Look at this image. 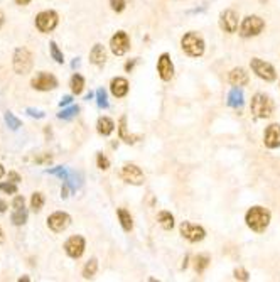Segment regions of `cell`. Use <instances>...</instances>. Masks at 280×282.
Listing matches in <instances>:
<instances>
[{
    "label": "cell",
    "mask_w": 280,
    "mask_h": 282,
    "mask_svg": "<svg viewBox=\"0 0 280 282\" xmlns=\"http://www.w3.org/2000/svg\"><path fill=\"white\" fill-rule=\"evenodd\" d=\"M110 4H112V9L115 12H122L125 9V0H112Z\"/></svg>",
    "instance_id": "8d00e7d4"
},
{
    "label": "cell",
    "mask_w": 280,
    "mask_h": 282,
    "mask_svg": "<svg viewBox=\"0 0 280 282\" xmlns=\"http://www.w3.org/2000/svg\"><path fill=\"white\" fill-rule=\"evenodd\" d=\"M181 44H183L184 53L192 56V57H199L204 53V41L199 34H196V32L186 34V36L183 37V41H181Z\"/></svg>",
    "instance_id": "3957f363"
},
{
    "label": "cell",
    "mask_w": 280,
    "mask_h": 282,
    "mask_svg": "<svg viewBox=\"0 0 280 282\" xmlns=\"http://www.w3.org/2000/svg\"><path fill=\"white\" fill-rule=\"evenodd\" d=\"M157 71H159V76L164 79V82H169L174 76V66L171 61V56L167 53L161 54L159 61H157Z\"/></svg>",
    "instance_id": "5bb4252c"
},
{
    "label": "cell",
    "mask_w": 280,
    "mask_h": 282,
    "mask_svg": "<svg viewBox=\"0 0 280 282\" xmlns=\"http://www.w3.org/2000/svg\"><path fill=\"white\" fill-rule=\"evenodd\" d=\"M230 83L233 86H243L248 83V73L243 70V68H235L230 73Z\"/></svg>",
    "instance_id": "d6986e66"
},
{
    "label": "cell",
    "mask_w": 280,
    "mask_h": 282,
    "mask_svg": "<svg viewBox=\"0 0 280 282\" xmlns=\"http://www.w3.org/2000/svg\"><path fill=\"white\" fill-rule=\"evenodd\" d=\"M2 24H4V14L0 12V27H2Z\"/></svg>",
    "instance_id": "bcb514c9"
},
{
    "label": "cell",
    "mask_w": 280,
    "mask_h": 282,
    "mask_svg": "<svg viewBox=\"0 0 280 282\" xmlns=\"http://www.w3.org/2000/svg\"><path fill=\"white\" fill-rule=\"evenodd\" d=\"M0 189L5 193H10V194H14L17 193V186L15 184H9V183H0Z\"/></svg>",
    "instance_id": "d590c367"
},
{
    "label": "cell",
    "mask_w": 280,
    "mask_h": 282,
    "mask_svg": "<svg viewBox=\"0 0 280 282\" xmlns=\"http://www.w3.org/2000/svg\"><path fill=\"white\" fill-rule=\"evenodd\" d=\"M31 206L34 211H39L41 208L44 206V196L43 193H34L32 198H31Z\"/></svg>",
    "instance_id": "83f0119b"
},
{
    "label": "cell",
    "mask_w": 280,
    "mask_h": 282,
    "mask_svg": "<svg viewBox=\"0 0 280 282\" xmlns=\"http://www.w3.org/2000/svg\"><path fill=\"white\" fill-rule=\"evenodd\" d=\"M32 68V54L29 49L19 48L14 54V70L17 74H27Z\"/></svg>",
    "instance_id": "5b68a950"
},
{
    "label": "cell",
    "mask_w": 280,
    "mask_h": 282,
    "mask_svg": "<svg viewBox=\"0 0 280 282\" xmlns=\"http://www.w3.org/2000/svg\"><path fill=\"white\" fill-rule=\"evenodd\" d=\"M5 122H7V125H9V127L12 129V130H17V129L21 127V120L15 118L12 112H7V113H5Z\"/></svg>",
    "instance_id": "f546056e"
},
{
    "label": "cell",
    "mask_w": 280,
    "mask_h": 282,
    "mask_svg": "<svg viewBox=\"0 0 280 282\" xmlns=\"http://www.w3.org/2000/svg\"><path fill=\"white\" fill-rule=\"evenodd\" d=\"M15 2L19 4V5H26V4H29V2H31V0H15Z\"/></svg>",
    "instance_id": "ee69618b"
},
{
    "label": "cell",
    "mask_w": 280,
    "mask_h": 282,
    "mask_svg": "<svg viewBox=\"0 0 280 282\" xmlns=\"http://www.w3.org/2000/svg\"><path fill=\"white\" fill-rule=\"evenodd\" d=\"M12 223L17 227H21V225H24L26 220H27V211L24 208V198L22 196H17L14 199V203H12Z\"/></svg>",
    "instance_id": "9a60e30c"
},
{
    "label": "cell",
    "mask_w": 280,
    "mask_h": 282,
    "mask_svg": "<svg viewBox=\"0 0 280 282\" xmlns=\"http://www.w3.org/2000/svg\"><path fill=\"white\" fill-rule=\"evenodd\" d=\"M27 113L31 115V117H36V118H43L44 113L41 110H36V108H27Z\"/></svg>",
    "instance_id": "f35d334b"
},
{
    "label": "cell",
    "mask_w": 280,
    "mask_h": 282,
    "mask_svg": "<svg viewBox=\"0 0 280 282\" xmlns=\"http://www.w3.org/2000/svg\"><path fill=\"white\" fill-rule=\"evenodd\" d=\"M235 277L240 280H248V272L245 269H236L235 270Z\"/></svg>",
    "instance_id": "74e56055"
},
{
    "label": "cell",
    "mask_w": 280,
    "mask_h": 282,
    "mask_svg": "<svg viewBox=\"0 0 280 282\" xmlns=\"http://www.w3.org/2000/svg\"><path fill=\"white\" fill-rule=\"evenodd\" d=\"M110 48H112V53L115 56H122L127 53L128 48H130V39H128L125 32L118 31L112 37V41H110Z\"/></svg>",
    "instance_id": "30bf717a"
},
{
    "label": "cell",
    "mask_w": 280,
    "mask_h": 282,
    "mask_svg": "<svg viewBox=\"0 0 280 282\" xmlns=\"http://www.w3.org/2000/svg\"><path fill=\"white\" fill-rule=\"evenodd\" d=\"M57 86V79L49 73H39L36 78L32 79V88L39 91H48Z\"/></svg>",
    "instance_id": "4fadbf2b"
},
{
    "label": "cell",
    "mask_w": 280,
    "mask_h": 282,
    "mask_svg": "<svg viewBox=\"0 0 280 282\" xmlns=\"http://www.w3.org/2000/svg\"><path fill=\"white\" fill-rule=\"evenodd\" d=\"M49 174H54V176H59L63 181H66L68 177H69V174H68V171H66V168H54V169H49L48 171Z\"/></svg>",
    "instance_id": "d6a6232c"
},
{
    "label": "cell",
    "mask_w": 280,
    "mask_h": 282,
    "mask_svg": "<svg viewBox=\"0 0 280 282\" xmlns=\"http://www.w3.org/2000/svg\"><path fill=\"white\" fill-rule=\"evenodd\" d=\"M4 240V233H2V230H0V241Z\"/></svg>",
    "instance_id": "c3c4849f"
},
{
    "label": "cell",
    "mask_w": 280,
    "mask_h": 282,
    "mask_svg": "<svg viewBox=\"0 0 280 282\" xmlns=\"http://www.w3.org/2000/svg\"><path fill=\"white\" fill-rule=\"evenodd\" d=\"M36 26L41 32H51L57 26V14L54 10H44L36 17Z\"/></svg>",
    "instance_id": "ba28073f"
},
{
    "label": "cell",
    "mask_w": 280,
    "mask_h": 282,
    "mask_svg": "<svg viewBox=\"0 0 280 282\" xmlns=\"http://www.w3.org/2000/svg\"><path fill=\"white\" fill-rule=\"evenodd\" d=\"M133 65H135V61H132V63H127V65H125V70H127V71H130L132 68H133Z\"/></svg>",
    "instance_id": "7bdbcfd3"
},
{
    "label": "cell",
    "mask_w": 280,
    "mask_h": 282,
    "mask_svg": "<svg viewBox=\"0 0 280 282\" xmlns=\"http://www.w3.org/2000/svg\"><path fill=\"white\" fill-rule=\"evenodd\" d=\"M252 112L256 118H268L273 113V102L264 93H256L252 98Z\"/></svg>",
    "instance_id": "7a4b0ae2"
},
{
    "label": "cell",
    "mask_w": 280,
    "mask_h": 282,
    "mask_svg": "<svg viewBox=\"0 0 280 282\" xmlns=\"http://www.w3.org/2000/svg\"><path fill=\"white\" fill-rule=\"evenodd\" d=\"M64 250H66V254L73 258L81 257L85 252V238L79 237V235H74V237H71L66 244H64Z\"/></svg>",
    "instance_id": "7c38bea8"
},
{
    "label": "cell",
    "mask_w": 280,
    "mask_h": 282,
    "mask_svg": "<svg viewBox=\"0 0 280 282\" xmlns=\"http://www.w3.org/2000/svg\"><path fill=\"white\" fill-rule=\"evenodd\" d=\"M96 269H98V262L95 260V258H91V260L86 264L85 269H83V277L85 279H91L93 275L96 274Z\"/></svg>",
    "instance_id": "4316f807"
},
{
    "label": "cell",
    "mask_w": 280,
    "mask_h": 282,
    "mask_svg": "<svg viewBox=\"0 0 280 282\" xmlns=\"http://www.w3.org/2000/svg\"><path fill=\"white\" fill-rule=\"evenodd\" d=\"M118 130H120V139L125 140L127 144H133V142L138 139V137H133V135H128L127 134V118L125 117L120 118V127H118Z\"/></svg>",
    "instance_id": "d4e9b609"
},
{
    "label": "cell",
    "mask_w": 280,
    "mask_h": 282,
    "mask_svg": "<svg viewBox=\"0 0 280 282\" xmlns=\"http://www.w3.org/2000/svg\"><path fill=\"white\" fill-rule=\"evenodd\" d=\"M96 127H98V132H100L102 135H110V134L113 132V129H115V124H113L112 118L102 117L100 120H98Z\"/></svg>",
    "instance_id": "7402d4cb"
},
{
    "label": "cell",
    "mask_w": 280,
    "mask_h": 282,
    "mask_svg": "<svg viewBox=\"0 0 280 282\" xmlns=\"http://www.w3.org/2000/svg\"><path fill=\"white\" fill-rule=\"evenodd\" d=\"M118 218H120V223H122V227H124L125 232H130V230L133 228V221H132L130 213H128L127 210H124V208H120L118 210Z\"/></svg>",
    "instance_id": "cb8c5ba5"
},
{
    "label": "cell",
    "mask_w": 280,
    "mask_h": 282,
    "mask_svg": "<svg viewBox=\"0 0 280 282\" xmlns=\"http://www.w3.org/2000/svg\"><path fill=\"white\" fill-rule=\"evenodd\" d=\"M78 110H79V108H78L76 105H73V107H69V108H64V110H63L59 115H57V117H59V118H64V120H69V118H73L74 115L78 113Z\"/></svg>",
    "instance_id": "4dcf8cb0"
},
{
    "label": "cell",
    "mask_w": 280,
    "mask_h": 282,
    "mask_svg": "<svg viewBox=\"0 0 280 282\" xmlns=\"http://www.w3.org/2000/svg\"><path fill=\"white\" fill-rule=\"evenodd\" d=\"M264 142L268 149H277L280 147V125L278 124H272L268 125L264 135Z\"/></svg>",
    "instance_id": "2e32d148"
},
{
    "label": "cell",
    "mask_w": 280,
    "mask_h": 282,
    "mask_svg": "<svg viewBox=\"0 0 280 282\" xmlns=\"http://www.w3.org/2000/svg\"><path fill=\"white\" fill-rule=\"evenodd\" d=\"M4 174H5V169L2 168V164H0V177H2Z\"/></svg>",
    "instance_id": "f6af8a7d"
},
{
    "label": "cell",
    "mask_w": 280,
    "mask_h": 282,
    "mask_svg": "<svg viewBox=\"0 0 280 282\" xmlns=\"http://www.w3.org/2000/svg\"><path fill=\"white\" fill-rule=\"evenodd\" d=\"M110 88H112V93L116 98H122V96H125L128 93V82L125 78H115Z\"/></svg>",
    "instance_id": "ac0fdd59"
},
{
    "label": "cell",
    "mask_w": 280,
    "mask_h": 282,
    "mask_svg": "<svg viewBox=\"0 0 280 282\" xmlns=\"http://www.w3.org/2000/svg\"><path fill=\"white\" fill-rule=\"evenodd\" d=\"M157 220H159V223L164 230H172L174 228V216L169 211H161L159 216H157Z\"/></svg>",
    "instance_id": "603a6c76"
},
{
    "label": "cell",
    "mask_w": 280,
    "mask_h": 282,
    "mask_svg": "<svg viewBox=\"0 0 280 282\" xmlns=\"http://www.w3.org/2000/svg\"><path fill=\"white\" fill-rule=\"evenodd\" d=\"M49 49H51V56H52V59H56V63H63V54H61V51L59 48H57V44L56 43H51L49 44Z\"/></svg>",
    "instance_id": "1f68e13d"
},
{
    "label": "cell",
    "mask_w": 280,
    "mask_h": 282,
    "mask_svg": "<svg viewBox=\"0 0 280 282\" xmlns=\"http://www.w3.org/2000/svg\"><path fill=\"white\" fill-rule=\"evenodd\" d=\"M252 70H253V73L256 74V76L265 79V82H273V79L277 78L275 68H273L270 63H265V61L258 59V57L252 59Z\"/></svg>",
    "instance_id": "8992f818"
},
{
    "label": "cell",
    "mask_w": 280,
    "mask_h": 282,
    "mask_svg": "<svg viewBox=\"0 0 280 282\" xmlns=\"http://www.w3.org/2000/svg\"><path fill=\"white\" fill-rule=\"evenodd\" d=\"M71 102H73L71 96H64V98L61 100L59 105H61V107H66V105H69V103H71Z\"/></svg>",
    "instance_id": "ab89813d"
},
{
    "label": "cell",
    "mask_w": 280,
    "mask_h": 282,
    "mask_svg": "<svg viewBox=\"0 0 280 282\" xmlns=\"http://www.w3.org/2000/svg\"><path fill=\"white\" fill-rule=\"evenodd\" d=\"M83 86H85V78L81 76V74H73V78H71V90H73V93H76L79 95L81 91H83Z\"/></svg>",
    "instance_id": "484cf974"
},
{
    "label": "cell",
    "mask_w": 280,
    "mask_h": 282,
    "mask_svg": "<svg viewBox=\"0 0 280 282\" xmlns=\"http://www.w3.org/2000/svg\"><path fill=\"white\" fill-rule=\"evenodd\" d=\"M120 176H122V179H124L125 183L135 184V186L142 184L144 179H145L142 169L137 168L135 164H125L124 168H122V171H120Z\"/></svg>",
    "instance_id": "52a82bcc"
},
{
    "label": "cell",
    "mask_w": 280,
    "mask_h": 282,
    "mask_svg": "<svg viewBox=\"0 0 280 282\" xmlns=\"http://www.w3.org/2000/svg\"><path fill=\"white\" fill-rule=\"evenodd\" d=\"M245 221L247 225L253 230V232H264L270 223V211L264 206H253L247 211V216H245Z\"/></svg>",
    "instance_id": "6da1fadb"
},
{
    "label": "cell",
    "mask_w": 280,
    "mask_h": 282,
    "mask_svg": "<svg viewBox=\"0 0 280 282\" xmlns=\"http://www.w3.org/2000/svg\"><path fill=\"white\" fill-rule=\"evenodd\" d=\"M221 29H225L226 32H235L238 29V15L235 10H225L223 14H221Z\"/></svg>",
    "instance_id": "e0dca14e"
},
{
    "label": "cell",
    "mask_w": 280,
    "mask_h": 282,
    "mask_svg": "<svg viewBox=\"0 0 280 282\" xmlns=\"http://www.w3.org/2000/svg\"><path fill=\"white\" fill-rule=\"evenodd\" d=\"M71 223V218H69L68 213H63V211H57V213H52V215L48 218V225L52 232L59 233L63 230H66Z\"/></svg>",
    "instance_id": "8fae6325"
},
{
    "label": "cell",
    "mask_w": 280,
    "mask_h": 282,
    "mask_svg": "<svg viewBox=\"0 0 280 282\" xmlns=\"http://www.w3.org/2000/svg\"><path fill=\"white\" fill-rule=\"evenodd\" d=\"M96 160H98V168H100V169H108L110 168V160L105 157L103 154H98Z\"/></svg>",
    "instance_id": "e575fe53"
},
{
    "label": "cell",
    "mask_w": 280,
    "mask_h": 282,
    "mask_svg": "<svg viewBox=\"0 0 280 282\" xmlns=\"http://www.w3.org/2000/svg\"><path fill=\"white\" fill-rule=\"evenodd\" d=\"M96 98H98V105L102 108H108V102H107V93H105V90H98L96 91Z\"/></svg>",
    "instance_id": "836d02e7"
},
{
    "label": "cell",
    "mask_w": 280,
    "mask_h": 282,
    "mask_svg": "<svg viewBox=\"0 0 280 282\" xmlns=\"http://www.w3.org/2000/svg\"><path fill=\"white\" fill-rule=\"evenodd\" d=\"M78 65H79V61L76 59V61H73V65H71V66H73V68H76Z\"/></svg>",
    "instance_id": "7dc6e473"
},
{
    "label": "cell",
    "mask_w": 280,
    "mask_h": 282,
    "mask_svg": "<svg viewBox=\"0 0 280 282\" xmlns=\"http://www.w3.org/2000/svg\"><path fill=\"white\" fill-rule=\"evenodd\" d=\"M105 59H107V53H105V48L102 44H95V48L91 49L90 53V61L93 63V65H103Z\"/></svg>",
    "instance_id": "ffe728a7"
},
{
    "label": "cell",
    "mask_w": 280,
    "mask_h": 282,
    "mask_svg": "<svg viewBox=\"0 0 280 282\" xmlns=\"http://www.w3.org/2000/svg\"><path fill=\"white\" fill-rule=\"evenodd\" d=\"M265 22L260 19L258 15H248L247 19H243L240 26V34L243 37H253L264 31Z\"/></svg>",
    "instance_id": "277c9868"
},
{
    "label": "cell",
    "mask_w": 280,
    "mask_h": 282,
    "mask_svg": "<svg viewBox=\"0 0 280 282\" xmlns=\"http://www.w3.org/2000/svg\"><path fill=\"white\" fill-rule=\"evenodd\" d=\"M181 235L189 241H201L204 237H206V232H204L201 227L194 225V223L183 221L181 223Z\"/></svg>",
    "instance_id": "9c48e42d"
},
{
    "label": "cell",
    "mask_w": 280,
    "mask_h": 282,
    "mask_svg": "<svg viewBox=\"0 0 280 282\" xmlns=\"http://www.w3.org/2000/svg\"><path fill=\"white\" fill-rule=\"evenodd\" d=\"M209 266V257L208 255H197L196 257V272L203 274L204 269Z\"/></svg>",
    "instance_id": "f1b7e54d"
},
{
    "label": "cell",
    "mask_w": 280,
    "mask_h": 282,
    "mask_svg": "<svg viewBox=\"0 0 280 282\" xmlns=\"http://www.w3.org/2000/svg\"><path fill=\"white\" fill-rule=\"evenodd\" d=\"M9 177H10V179H12V183H19V181H21L19 174H15V172H10V174H9Z\"/></svg>",
    "instance_id": "60d3db41"
},
{
    "label": "cell",
    "mask_w": 280,
    "mask_h": 282,
    "mask_svg": "<svg viewBox=\"0 0 280 282\" xmlns=\"http://www.w3.org/2000/svg\"><path fill=\"white\" fill-rule=\"evenodd\" d=\"M228 105L233 108H240L243 105V91L238 86L228 93Z\"/></svg>",
    "instance_id": "44dd1931"
},
{
    "label": "cell",
    "mask_w": 280,
    "mask_h": 282,
    "mask_svg": "<svg viewBox=\"0 0 280 282\" xmlns=\"http://www.w3.org/2000/svg\"><path fill=\"white\" fill-rule=\"evenodd\" d=\"M5 210H7V203L4 199H0V213H4Z\"/></svg>",
    "instance_id": "b9f144b4"
}]
</instances>
